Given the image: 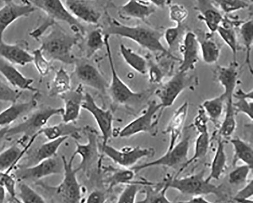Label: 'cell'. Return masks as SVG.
Listing matches in <instances>:
<instances>
[{
	"label": "cell",
	"mask_w": 253,
	"mask_h": 203,
	"mask_svg": "<svg viewBox=\"0 0 253 203\" xmlns=\"http://www.w3.org/2000/svg\"><path fill=\"white\" fill-rule=\"evenodd\" d=\"M178 50L182 56L178 71L189 72L194 70L200 60V46L196 34L193 31L186 32Z\"/></svg>",
	"instance_id": "cell-17"
},
{
	"label": "cell",
	"mask_w": 253,
	"mask_h": 203,
	"mask_svg": "<svg viewBox=\"0 0 253 203\" xmlns=\"http://www.w3.org/2000/svg\"><path fill=\"white\" fill-rule=\"evenodd\" d=\"M188 15L187 9L183 5L174 4L169 5V17L176 25L182 26Z\"/></svg>",
	"instance_id": "cell-53"
},
{
	"label": "cell",
	"mask_w": 253,
	"mask_h": 203,
	"mask_svg": "<svg viewBox=\"0 0 253 203\" xmlns=\"http://www.w3.org/2000/svg\"><path fill=\"white\" fill-rule=\"evenodd\" d=\"M103 30L104 35L117 36L133 41L142 48L152 52L161 53L180 63L181 59L169 51L161 42L164 31L153 28L138 25H124L115 18H111L107 28Z\"/></svg>",
	"instance_id": "cell-1"
},
{
	"label": "cell",
	"mask_w": 253,
	"mask_h": 203,
	"mask_svg": "<svg viewBox=\"0 0 253 203\" xmlns=\"http://www.w3.org/2000/svg\"><path fill=\"white\" fill-rule=\"evenodd\" d=\"M75 124L62 121L53 126L45 127L40 131L39 135H43L48 140L68 137L78 141L82 138V129L76 126Z\"/></svg>",
	"instance_id": "cell-31"
},
{
	"label": "cell",
	"mask_w": 253,
	"mask_h": 203,
	"mask_svg": "<svg viewBox=\"0 0 253 203\" xmlns=\"http://www.w3.org/2000/svg\"><path fill=\"white\" fill-rule=\"evenodd\" d=\"M241 24L224 17L216 32L231 50L234 62H237L238 51V41L235 26H239Z\"/></svg>",
	"instance_id": "cell-33"
},
{
	"label": "cell",
	"mask_w": 253,
	"mask_h": 203,
	"mask_svg": "<svg viewBox=\"0 0 253 203\" xmlns=\"http://www.w3.org/2000/svg\"><path fill=\"white\" fill-rule=\"evenodd\" d=\"M9 126L2 127L0 129V143L3 141L4 138H6Z\"/></svg>",
	"instance_id": "cell-59"
},
{
	"label": "cell",
	"mask_w": 253,
	"mask_h": 203,
	"mask_svg": "<svg viewBox=\"0 0 253 203\" xmlns=\"http://www.w3.org/2000/svg\"><path fill=\"white\" fill-rule=\"evenodd\" d=\"M76 157L72 155L70 160L65 155H62L63 177L61 182L57 186H51L39 181L36 185L46 191L55 202L67 203L84 202V188L80 184L77 174L78 169L73 168V162Z\"/></svg>",
	"instance_id": "cell-4"
},
{
	"label": "cell",
	"mask_w": 253,
	"mask_h": 203,
	"mask_svg": "<svg viewBox=\"0 0 253 203\" xmlns=\"http://www.w3.org/2000/svg\"><path fill=\"white\" fill-rule=\"evenodd\" d=\"M253 195V180H250L247 184L242 189L239 190L233 200L237 202L243 203L247 201H251L249 200Z\"/></svg>",
	"instance_id": "cell-54"
},
{
	"label": "cell",
	"mask_w": 253,
	"mask_h": 203,
	"mask_svg": "<svg viewBox=\"0 0 253 203\" xmlns=\"http://www.w3.org/2000/svg\"><path fill=\"white\" fill-rule=\"evenodd\" d=\"M233 98L237 101L233 102V107L236 114L241 113L247 115L250 119H253V92H246L242 89L235 92Z\"/></svg>",
	"instance_id": "cell-41"
},
{
	"label": "cell",
	"mask_w": 253,
	"mask_h": 203,
	"mask_svg": "<svg viewBox=\"0 0 253 203\" xmlns=\"http://www.w3.org/2000/svg\"><path fill=\"white\" fill-rule=\"evenodd\" d=\"M31 53L33 63L39 74L44 77L48 75L51 69V62L46 58L40 48L34 50Z\"/></svg>",
	"instance_id": "cell-48"
},
{
	"label": "cell",
	"mask_w": 253,
	"mask_h": 203,
	"mask_svg": "<svg viewBox=\"0 0 253 203\" xmlns=\"http://www.w3.org/2000/svg\"><path fill=\"white\" fill-rule=\"evenodd\" d=\"M63 111V108L49 106L42 107L19 124L12 127H9L6 138L22 135L18 141L25 146L31 138L40 136V131L46 127L52 117L56 115L61 116Z\"/></svg>",
	"instance_id": "cell-6"
},
{
	"label": "cell",
	"mask_w": 253,
	"mask_h": 203,
	"mask_svg": "<svg viewBox=\"0 0 253 203\" xmlns=\"http://www.w3.org/2000/svg\"><path fill=\"white\" fill-rule=\"evenodd\" d=\"M205 170L189 176L178 178L168 175L164 181L169 189H173L183 195H213L220 199L225 200L226 195L223 186H216L208 181L205 178Z\"/></svg>",
	"instance_id": "cell-5"
},
{
	"label": "cell",
	"mask_w": 253,
	"mask_h": 203,
	"mask_svg": "<svg viewBox=\"0 0 253 203\" xmlns=\"http://www.w3.org/2000/svg\"><path fill=\"white\" fill-rule=\"evenodd\" d=\"M68 139V137L60 138L49 140L46 143L42 144L28 157L26 163L20 166L34 165L40 161L56 156L59 149Z\"/></svg>",
	"instance_id": "cell-32"
},
{
	"label": "cell",
	"mask_w": 253,
	"mask_h": 203,
	"mask_svg": "<svg viewBox=\"0 0 253 203\" xmlns=\"http://www.w3.org/2000/svg\"><path fill=\"white\" fill-rule=\"evenodd\" d=\"M239 33L242 44L246 51L245 64L250 72L253 74L251 65V54L253 45V20L250 18L247 21L243 22L239 26Z\"/></svg>",
	"instance_id": "cell-40"
},
{
	"label": "cell",
	"mask_w": 253,
	"mask_h": 203,
	"mask_svg": "<svg viewBox=\"0 0 253 203\" xmlns=\"http://www.w3.org/2000/svg\"><path fill=\"white\" fill-rule=\"evenodd\" d=\"M225 99L222 94L215 98L205 100L201 107L208 118L218 127L222 115Z\"/></svg>",
	"instance_id": "cell-39"
},
{
	"label": "cell",
	"mask_w": 253,
	"mask_h": 203,
	"mask_svg": "<svg viewBox=\"0 0 253 203\" xmlns=\"http://www.w3.org/2000/svg\"><path fill=\"white\" fill-rule=\"evenodd\" d=\"M110 38L109 35H104V47L107 51L112 74L111 81L109 84L107 93L115 104L123 106L130 110L135 111L140 108L153 92L151 90L141 92H134L121 79L115 67Z\"/></svg>",
	"instance_id": "cell-3"
},
{
	"label": "cell",
	"mask_w": 253,
	"mask_h": 203,
	"mask_svg": "<svg viewBox=\"0 0 253 203\" xmlns=\"http://www.w3.org/2000/svg\"><path fill=\"white\" fill-rule=\"evenodd\" d=\"M230 143L233 147L234 159L233 164L235 165L238 160L244 162V164L253 167V150L252 147L247 142L240 138L231 139Z\"/></svg>",
	"instance_id": "cell-37"
},
{
	"label": "cell",
	"mask_w": 253,
	"mask_h": 203,
	"mask_svg": "<svg viewBox=\"0 0 253 203\" xmlns=\"http://www.w3.org/2000/svg\"><path fill=\"white\" fill-rule=\"evenodd\" d=\"M217 146L213 158L210 173L206 178L208 181L220 179L222 175L227 169V156L225 146L222 137L218 136L217 140Z\"/></svg>",
	"instance_id": "cell-34"
},
{
	"label": "cell",
	"mask_w": 253,
	"mask_h": 203,
	"mask_svg": "<svg viewBox=\"0 0 253 203\" xmlns=\"http://www.w3.org/2000/svg\"><path fill=\"white\" fill-rule=\"evenodd\" d=\"M234 101L225 102V114L219 128V136L229 138L233 134L237 127L236 113L233 107Z\"/></svg>",
	"instance_id": "cell-42"
},
{
	"label": "cell",
	"mask_w": 253,
	"mask_h": 203,
	"mask_svg": "<svg viewBox=\"0 0 253 203\" xmlns=\"http://www.w3.org/2000/svg\"><path fill=\"white\" fill-rule=\"evenodd\" d=\"M63 170L61 157L58 158L56 155L34 165L19 167L13 174L19 181L36 183L46 177L63 173Z\"/></svg>",
	"instance_id": "cell-13"
},
{
	"label": "cell",
	"mask_w": 253,
	"mask_h": 203,
	"mask_svg": "<svg viewBox=\"0 0 253 203\" xmlns=\"http://www.w3.org/2000/svg\"><path fill=\"white\" fill-rule=\"evenodd\" d=\"M39 96V92L35 93L29 101L16 102L0 112V127L9 126L21 116L35 109L38 105Z\"/></svg>",
	"instance_id": "cell-27"
},
{
	"label": "cell",
	"mask_w": 253,
	"mask_h": 203,
	"mask_svg": "<svg viewBox=\"0 0 253 203\" xmlns=\"http://www.w3.org/2000/svg\"><path fill=\"white\" fill-rule=\"evenodd\" d=\"M208 120L205 111L201 106L198 114L194 121V126L198 130L199 134L196 141L194 155L191 159H188L186 163L179 169L176 177H178L194 161L203 158L207 154L210 142V137L207 125Z\"/></svg>",
	"instance_id": "cell-16"
},
{
	"label": "cell",
	"mask_w": 253,
	"mask_h": 203,
	"mask_svg": "<svg viewBox=\"0 0 253 203\" xmlns=\"http://www.w3.org/2000/svg\"><path fill=\"white\" fill-rule=\"evenodd\" d=\"M195 9L199 13L198 18L204 23L209 32L215 33L224 16L211 0H195Z\"/></svg>",
	"instance_id": "cell-24"
},
{
	"label": "cell",
	"mask_w": 253,
	"mask_h": 203,
	"mask_svg": "<svg viewBox=\"0 0 253 203\" xmlns=\"http://www.w3.org/2000/svg\"><path fill=\"white\" fill-rule=\"evenodd\" d=\"M17 197L20 203H46L45 198L41 196L25 181H19Z\"/></svg>",
	"instance_id": "cell-45"
},
{
	"label": "cell",
	"mask_w": 253,
	"mask_h": 203,
	"mask_svg": "<svg viewBox=\"0 0 253 203\" xmlns=\"http://www.w3.org/2000/svg\"><path fill=\"white\" fill-rule=\"evenodd\" d=\"M156 11V7L145 0H128L119 7L118 14L123 19H135L145 21Z\"/></svg>",
	"instance_id": "cell-26"
},
{
	"label": "cell",
	"mask_w": 253,
	"mask_h": 203,
	"mask_svg": "<svg viewBox=\"0 0 253 203\" xmlns=\"http://www.w3.org/2000/svg\"><path fill=\"white\" fill-rule=\"evenodd\" d=\"M83 131L86 135L87 142L85 144H81L76 141V149L72 155L75 157L79 155L81 157L80 163L77 168L79 171H82L88 175L93 169L96 168L98 171L101 170L103 155L100 151L99 136L96 130L86 126Z\"/></svg>",
	"instance_id": "cell-8"
},
{
	"label": "cell",
	"mask_w": 253,
	"mask_h": 203,
	"mask_svg": "<svg viewBox=\"0 0 253 203\" xmlns=\"http://www.w3.org/2000/svg\"><path fill=\"white\" fill-rule=\"evenodd\" d=\"M22 4H18L13 1L5 3L0 8V38L3 35L7 29L17 19L28 17L36 8L27 0H23Z\"/></svg>",
	"instance_id": "cell-18"
},
{
	"label": "cell",
	"mask_w": 253,
	"mask_h": 203,
	"mask_svg": "<svg viewBox=\"0 0 253 203\" xmlns=\"http://www.w3.org/2000/svg\"><path fill=\"white\" fill-rule=\"evenodd\" d=\"M63 2L78 20L92 25L98 24L101 13L91 2L88 0H64Z\"/></svg>",
	"instance_id": "cell-21"
},
{
	"label": "cell",
	"mask_w": 253,
	"mask_h": 203,
	"mask_svg": "<svg viewBox=\"0 0 253 203\" xmlns=\"http://www.w3.org/2000/svg\"><path fill=\"white\" fill-rule=\"evenodd\" d=\"M8 61L0 57V74L4 77L7 83L17 90L36 93L38 90L33 86L34 79L24 75Z\"/></svg>",
	"instance_id": "cell-22"
},
{
	"label": "cell",
	"mask_w": 253,
	"mask_h": 203,
	"mask_svg": "<svg viewBox=\"0 0 253 203\" xmlns=\"http://www.w3.org/2000/svg\"><path fill=\"white\" fill-rule=\"evenodd\" d=\"M22 92L15 89L0 80V102L13 103L22 96Z\"/></svg>",
	"instance_id": "cell-49"
},
{
	"label": "cell",
	"mask_w": 253,
	"mask_h": 203,
	"mask_svg": "<svg viewBox=\"0 0 253 203\" xmlns=\"http://www.w3.org/2000/svg\"><path fill=\"white\" fill-rule=\"evenodd\" d=\"M108 197L106 193L100 190L92 191L84 200L88 203H103L107 202Z\"/></svg>",
	"instance_id": "cell-55"
},
{
	"label": "cell",
	"mask_w": 253,
	"mask_h": 203,
	"mask_svg": "<svg viewBox=\"0 0 253 203\" xmlns=\"http://www.w3.org/2000/svg\"><path fill=\"white\" fill-rule=\"evenodd\" d=\"M214 73L215 79L224 88L222 94L225 102L234 101L233 95L238 85L239 75L238 62L233 61L227 66H218Z\"/></svg>",
	"instance_id": "cell-20"
},
{
	"label": "cell",
	"mask_w": 253,
	"mask_h": 203,
	"mask_svg": "<svg viewBox=\"0 0 253 203\" xmlns=\"http://www.w3.org/2000/svg\"><path fill=\"white\" fill-rule=\"evenodd\" d=\"M156 7L164 8L168 4L169 0H146Z\"/></svg>",
	"instance_id": "cell-56"
},
{
	"label": "cell",
	"mask_w": 253,
	"mask_h": 203,
	"mask_svg": "<svg viewBox=\"0 0 253 203\" xmlns=\"http://www.w3.org/2000/svg\"><path fill=\"white\" fill-rule=\"evenodd\" d=\"M164 109L157 101L148 102L141 114L118 131L114 129V137L128 138L142 133L156 136L159 121Z\"/></svg>",
	"instance_id": "cell-7"
},
{
	"label": "cell",
	"mask_w": 253,
	"mask_h": 203,
	"mask_svg": "<svg viewBox=\"0 0 253 203\" xmlns=\"http://www.w3.org/2000/svg\"><path fill=\"white\" fill-rule=\"evenodd\" d=\"M120 51L125 63L130 68L141 75L147 74L148 63L145 58L123 44L120 46Z\"/></svg>",
	"instance_id": "cell-36"
},
{
	"label": "cell",
	"mask_w": 253,
	"mask_h": 203,
	"mask_svg": "<svg viewBox=\"0 0 253 203\" xmlns=\"http://www.w3.org/2000/svg\"><path fill=\"white\" fill-rule=\"evenodd\" d=\"M5 3L10 2L13 1V0H2Z\"/></svg>",
	"instance_id": "cell-60"
},
{
	"label": "cell",
	"mask_w": 253,
	"mask_h": 203,
	"mask_svg": "<svg viewBox=\"0 0 253 203\" xmlns=\"http://www.w3.org/2000/svg\"><path fill=\"white\" fill-rule=\"evenodd\" d=\"M71 77L63 68L55 72L54 77L48 87V95L51 97H60L72 89Z\"/></svg>",
	"instance_id": "cell-35"
},
{
	"label": "cell",
	"mask_w": 253,
	"mask_h": 203,
	"mask_svg": "<svg viewBox=\"0 0 253 203\" xmlns=\"http://www.w3.org/2000/svg\"><path fill=\"white\" fill-rule=\"evenodd\" d=\"M2 1V0H0V1Z\"/></svg>",
	"instance_id": "cell-61"
},
{
	"label": "cell",
	"mask_w": 253,
	"mask_h": 203,
	"mask_svg": "<svg viewBox=\"0 0 253 203\" xmlns=\"http://www.w3.org/2000/svg\"><path fill=\"white\" fill-rule=\"evenodd\" d=\"M36 9L44 12L54 21L67 24L74 34L83 36L85 30L66 7L62 0H27Z\"/></svg>",
	"instance_id": "cell-9"
},
{
	"label": "cell",
	"mask_w": 253,
	"mask_h": 203,
	"mask_svg": "<svg viewBox=\"0 0 253 203\" xmlns=\"http://www.w3.org/2000/svg\"><path fill=\"white\" fill-rule=\"evenodd\" d=\"M182 26L176 25L167 28L164 31V36L166 43L168 47V50L170 52L174 48V46L179 42L182 34ZM172 53V52H171Z\"/></svg>",
	"instance_id": "cell-52"
},
{
	"label": "cell",
	"mask_w": 253,
	"mask_h": 203,
	"mask_svg": "<svg viewBox=\"0 0 253 203\" xmlns=\"http://www.w3.org/2000/svg\"><path fill=\"white\" fill-rule=\"evenodd\" d=\"M155 184L145 179L137 180L128 185H125L124 189L117 198V203H133L136 202V197L140 191V186L152 185Z\"/></svg>",
	"instance_id": "cell-43"
},
{
	"label": "cell",
	"mask_w": 253,
	"mask_h": 203,
	"mask_svg": "<svg viewBox=\"0 0 253 203\" xmlns=\"http://www.w3.org/2000/svg\"><path fill=\"white\" fill-rule=\"evenodd\" d=\"M80 36L69 33L55 23L48 34L39 39V48L51 62L57 61L67 65L73 64L76 60L73 49L78 44Z\"/></svg>",
	"instance_id": "cell-2"
},
{
	"label": "cell",
	"mask_w": 253,
	"mask_h": 203,
	"mask_svg": "<svg viewBox=\"0 0 253 203\" xmlns=\"http://www.w3.org/2000/svg\"><path fill=\"white\" fill-rule=\"evenodd\" d=\"M191 136L186 135L171 149H167L166 152L159 158L131 169L137 174L144 169L156 166H162L176 169L182 167L188 159V152ZM179 168V169H180Z\"/></svg>",
	"instance_id": "cell-10"
},
{
	"label": "cell",
	"mask_w": 253,
	"mask_h": 203,
	"mask_svg": "<svg viewBox=\"0 0 253 203\" xmlns=\"http://www.w3.org/2000/svg\"><path fill=\"white\" fill-rule=\"evenodd\" d=\"M82 109L90 113L95 119L102 135L101 147L109 145L114 137V116L111 110L105 109L96 103L93 96L88 93L84 95Z\"/></svg>",
	"instance_id": "cell-15"
},
{
	"label": "cell",
	"mask_w": 253,
	"mask_h": 203,
	"mask_svg": "<svg viewBox=\"0 0 253 203\" xmlns=\"http://www.w3.org/2000/svg\"><path fill=\"white\" fill-rule=\"evenodd\" d=\"M168 64L166 66L164 64H155L152 63L150 65L148 64V70L147 73L149 75V80L150 83L154 85H159L162 82V80L166 76L168 69L169 68Z\"/></svg>",
	"instance_id": "cell-50"
},
{
	"label": "cell",
	"mask_w": 253,
	"mask_h": 203,
	"mask_svg": "<svg viewBox=\"0 0 253 203\" xmlns=\"http://www.w3.org/2000/svg\"><path fill=\"white\" fill-rule=\"evenodd\" d=\"M251 170L252 169L250 167L245 164L235 167L229 174L228 180L230 184L240 185L245 183Z\"/></svg>",
	"instance_id": "cell-51"
},
{
	"label": "cell",
	"mask_w": 253,
	"mask_h": 203,
	"mask_svg": "<svg viewBox=\"0 0 253 203\" xmlns=\"http://www.w3.org/2000/svg\"><path fill=\"white\" fill-rule=\"evenodd\" d=\"M100 148L103 155H106L119 167L126 168H131L141 159L153 157L155 154V150L152 148L125 147L119 150L109 145L100 146Z\"/></svg>",
	"instance_id": "cell-11"
},
{
	"label": "cell",
	"mask_w": 253,
	"mask_h": 203,
	"mask_svg": "<svg viewBox=\"0 0 253 203\" xmlns=\"http://www.w3.org/2000/svg\"><path fill=\"white\" fill-rule=\"evenodd\" d=\"M73 73L80 84L92 88L102 95L107 94L109 83L88 58L76 59Z\"/></svg>",
	"instance_id": "cell-14"
},
{
	"label": "cell",
	"mask_w": 253,
	"mask_h": 203,
	"mask_svg": "<svg viewBox=\"0 0 253 203\" xmlns=\"http://www.w3.org/2000/svg\"><path fill=\"white\" fill-rule=\"evenodd\" d=\"M84 95V86L79 84L74 90L59 97L64 103L61 115L62 121L76 123L80 116Z\"/></svg>",
	"instance_id": "cell-19"
},
{
	"label": "cell",
	"mask_w": 253,
	"mask_h": 203,
	"mask_svg": "<svg viewBox=\"0 0 253 203\" xmlns=\"http://www.w3.org/2000/svg\"><path fill=\"white\" fill-rule=\"evenodd\" d=\"M182 202L184 203H211L207 200L202 195H197L192 196L191 199H189L188 201H183Z\"/></svg>",
	"instance_id": "cell-57"
},
{
	"label": "cell",
	"mask_w": 253,
	"mask_h": 203,
	"mask_svg": "<svg viewBox=\"0 0 253 203\" xmlns=\"http://www.w3.org/2000/svg\"><path fill=\"white\" fill-rule=\"evenodd\" d=\"M105 46L104 35L100 28L92 31L87 36L85 43L86 56L90 58Z\"/></svg>",
	"instance_id": "cell-44"
},
{
	"label": "cell",
	"mask_w": 253,
	"mask_h": 203,
	"mask_svg": "<svg viewBox=\"0 0 253 203\" xmlns=\"http://www.w3.org/2000/svg\"><path fill=\"white\" fill-rule=\"evenodd\" d=\"M200 46L202 58L208 65H213L218 62L220 56L221 46L215 40L214 34L210 32L195 33Z\"/></svg>",
	"instance_id": "cell-28"
},
{
	"label": "cell",
	"mask_w": 253,
	"mask_h": 203,
	"mask_svg": "<svg viewBox=\"0 0 253 203\" xmlns=\"http://www.w3.org/2000/svg\"><path fill=\"white\" fill-rule=\"evenodd\" d=\"M24 44H7L3 38H0V57L14 65L22 67L33 63L32 54Z\"/></svg>",
	"instance_id": "cell-25"
},
{
	"label": "cell",
	"mask_w": 253,
	"mask_h": 203,
	"mask_svg": "<svg viewBox=\"0 0 253 203\" xmlns=\"http://www.w3.org/2000/svg\"><path fill=\"white\" fill-rule=\"evenodd\" d=\"M221 12L229 14L247 8L249 4L246 0H213Z\"/></svg>",
	"instance_id": "cell-47"
},
{
	"label": "cell",
	"mask_w": 253,
	"mask_h": 203,
	"mask_svg": "<svg viewBox=\"0 0 253 203\" xmlns=\"http://www.w3.org/2000/svg\"><path fill=\"white\" fill-rule=\"evenodd\" d=\"M189 103L185 101L174 112L169 123L163 132L169 136V145L168 149H171L177 143L180 137L188 111Z\"/></svg>",
	"instance_id": "cell-30"
},
{
	"label": "cell",
	"mask_w": 253,
	"mask_h": 203,
	"mask_svg": "<svg viewBox=\"0 0 253 203\" xmlns=\"http://www.w3.org/2000/svg\"><path fill=\"white\" fill-rule=\"evenodd\" d=\"M7 191L5 187L0 184V203L5 202L6 198Z\"/></svg>",
	"instance_id": "cell-58"
},
{
	"label": "cell",
	"mask_w": 253,
	"mask_h": 203,
	"mask_svg": "<svg viewBox=\"0 0 253 203\" xmlns=\"http://www.w3.org/2000/svg\"><path fill=\"white\" fill-rule=\"evenodd\" d=\"M168 189L169 188L164 181L156 186L155 184L144 186V188L140 192L144 195V197L138 202L171 203L172 202L167 197L166 193Z\"/></svg>",
	"instance_id": "cell-38"
},
{
	"label": "cell",
	"mask_w": 253,
	"mask_h": 203,
	"mask_svg": "<svg viewBox=\"0 0 253 203\" xmlns=\"http://www.w3.org/2000/svg\"><path fill=\"white\" fill-rule=\"evenodd\" d=\"M102 168L108 174L104 181L108 191L119 185H126L137 181L134 180L136 173L131 168H114L111 166H102Z\"/></svg>",
	"instance_id": "cell-29"
},
{
	"label": "cell",
	"mask_w": 253,
	"mask_h": 203,
	"mask_svg": "<svg viewBox=\"0 0 253 203\" xmlns=\"http://www.w3.org/2000/svg\"><path fill=\"white\" fill-rule=\"evenodd\" d=\"M0 184L5 187L8 194L9 202L20 203L17 197L16 179L13 174L6 172L0 173Z\"/></svg>",
	"instance_id": "cell-46"
},
{
	"label": "cell",
	"mask_w": 253,
	"mask_h": 203,
	"mask_svg": "<svg viewBox=\"0 0 253 203\" xmlns=\"http://www.w3.org/2000/svg\"><path fill=\"white\" fill-rule=\"evenodd\" d=\"M188 73L178 71L170 80L155 90V94L164 109L172 106L185 90L193 86L194 77L190 76Z\"/></svg>",
	"instance_id": "cell-12"
},
{
	"label": "cell",
	"mask_w": 253,
	"mask_h": 203,
	"mask_svg": "<svg viewBox=\"0 0 253 203\" xmlns=\"http://www.w3.org/2000/svg\"><path fill=\"white\" fill-rule=\"evenodd\" d=\"M37 138V136L31 138L23 148L17 141L15 144L0 152V173H11L16 168L20 160L29 151Z\"/></svg>",
	"instance_id": "cell-23"
}]
</instances>
